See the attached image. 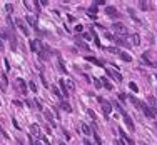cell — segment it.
Wrapping results in <instances>:
<instances>
[{
    "label": "cell",
    "instance_id": "cell-18",
    "mask_svg": "<svg viewBox=\"0 0 157 145\" xmlns=\"http://www.w3.org/2000/svg\"><path fill=\"white\" fill-rule=\"evenodd\" d=\"M85 58H87L89 62H92V64H95V65H102V62H100V60H97L95 57H85Z\"/></svg>",
    "mask_w": 157,
    "mask_h": 145
},
{
    "label": "cell",
    "instance_id": "cell-8",
    "mask_svg": "<svg viewBox=\"0 0 157 145\" xmlns=\"http://www.w3.org/2000/svg\"><path fill=\"white\" fill-rule=\"evenodd\" d=\"M119 133H120L122 140H125V142H127V143H129V145H134V140H132V138H130V137H127V135H125V132H124V130H122V129H119Z\"/></svg>",
    "mask_w": 157,
    "mask_h": 145
},
{
    "label": "cell",
    "instance_id": "cell-26",
    "mask_svg": "<svg viewBox=\"0 0 157 145\" xmlns=\"http://www.w3.org/2000/svg\"><path fill=\"white\" fill-rule=\"evenodd\" d=\"M94 138H95V142H97V145H102V138L97 135V133H94Z\"/></svg>",
    "mask_w": 157,
    "mask_h": 145
},
{
    "label": "cell",
    "instance_id": "cell-21",
    "mask_svg": "<svg viewBox=\"0 0 157 145\" xmlns=\"http://www.w3.org/2000/svg\"><path fill=\"white\" fill-rule=\"evenodd\" d=\"M62 109H64L65 112H72V107H70L67 102H62Z\"/></svg>",
    "mask_w": 157,
    "mask_h": 145
},
{
    "label": "cell",
    "instance_id": "cell-31",
    "mask_svg": "<svg viewBox=\"0 0 157 145\" xmlns=\"http://www.w3.org/2000/svg\"><path fill=\"white\" fill-rule=\"evenodd\" d=\"M44 113H45V118H47L48 122H52V115H50V113H48L47 110H44Z\"/></svg>",
    "mask_w": 157,
    "mask_h": 145
},
{
    "label": "cell",
    "instance_id": "cell-1",
    "mask_svg": "<svg viewBox=\"0 0 157 145\" xmlns=\"http://www.w3.org/2000/svg\"><path fill=\"white\" fill-rule=\"evenodd\" d=\"M142 112L145 113V117H149V118H155V115H157V112H155V109L154 107H147V105H142Z\"/></svg>",
    "mask_w": 157,
    "mask_h": 145
},
{
    "label": "cell",
    "instance_id": "cell-23",
    "mask_svg": "<svg viewBox=\"0 0 157 145\" xmlns=\"http://www.w3.org/2000/svg\"><path fill=\"white\" fill-rule=\"evenodd\" d=\"M87 12H89V15H94V17H95V13H97V5H94V7H90L89 10H87Z\"/></svg>",
    "mask_w": 157,
    "mask_h": 145
},
{
    "label": "cell",
    "instance_id": "cell-37",
    "mask_svg": "<svg viewBox=\"0 0 157 145\" xmlns=\"http://www.w3.org/2000/svg\"><path fill=\"white\" fill-rule=\"evenodd\" d=\"M5 8H7V12H12V4H7V5H5Z\"/></svg>",
    "mask_w": 157,
    "mask_h": 145
},
{
    "label": "cell",
    "instance_id": "cell-41",
    "mask_svg": "<svg viewBox=\"0 0 157 145\" xmlns=\"http://www.w3.org/2000/svg\"><path fill=\"white\" fill-rule=\"evenodd\" d=\"M84 145H92V143H90L89 140H85V143H84Z\"/></svg>",
    "mask_w": 157,
    "mask_h": 145
},
{
    "label": "cell",
    "instance_id": "cell-34",
    "mask_svg": "<svg viewBox=\"0 0 157 145\" xmlns=\"http://www.w3.org/2000/svg\"><path fill=\"white\" fill-rule=\"evenodd\" d=\"M84 38L85 40H90L92 38V33H84Z\"/></svg>",
    "mask_w": 157,
    "mask_h": 145
},
{
    "label": "cell",
    "instance_id": "cell-36",
    "mask_svg": "<svg viewBox=\"0 0 157 145\" xmlns=\"http://www.w3.org/2000/svg\"><path fill=\"white\" fill-rule=\"evenodd\" d=\"M42 140H44V143H45V145H50V140H48L47 137H42Z\"/></svg>",
    "mask_w": 157,
    "mask_h": 145
},
{
    "label": "cell",
    "instance_id": "cell-29",
    "mask_svg": "<svg viewBox=\"0 0 157 145\" xmlns=\"http://www.w3.org/2000/svg\"><path fill=\"white\" fill-rule=\"evenodd\" d=\"M52 92H54V93H55V95H57V97H60V92H59V89H57L55 85H52Z\"/></svg>",
    "mask_w": 157,
    "mask_h": 145
},
{
    "label": "cell",
    "instance_id": "cell-3",
    "mask_svg": "<svg viewBox=\"0 0 157 145\" xmlns=\"http://www.w3.org/2000/svg\"><path fill=\"white\" fill-rule=\"evenodd\" d=\"M105 13H107V15H110V17H120L119 15V12H117V8L115 7H112V5H109V7H105Z\"/></svg>",
    "mask_w": 157,
    "mask_h": 145
},
{
    "label": "cell",
    "instance_id": "cell-42",
    "mask_svg": "<svg viewBox=\"0 0 157 145\" xmlns=\"http://www.w3.org/2000/svg\"><path fill=\"white\" fill-rule=\"evenodd\" d=\"M141 145H145V142H141Z\"/></svg>",
    "mask_w": 157,
    "mask_h": 145
},
{
    "label": "cell",
    "instance_id": "cell-16",
    "mask_svg": "<svg viewBox=\"0 0 157 145\" xmlns=\"http://www.w3.org/2000/svg\"><path fill=\"white\" fill-rule=\"evenodd\" d=\"M77 47H80L82 50H89V45L85 44V42H82V40H77Z\"/></svg>",
    "mask_w": 157,
    "mask_h": 145
},
{
    "label": "cell",
    "instance_id": "cell-10",
    "mask_svg": "<svg viewBox=\"0 0 157 145\" xmlns=\"http://www.w3.org/2000/svg\"><path fill=\"white\" fill-rule=\"evenodd\" d=\"M59 85H60V89H62V95L68 97V90H67V87H65V80H60V82H59Z\"/></svg>",
    "mask_w": 157,
    "mask_h": 145
},
{
    "label": "cell",
    "instance_id": "cell-6",
    "mask_svg": "<svg viewBox=\"0 0 157 145\" xmlns=\"http://www.w3.org/2000/svg\"><path fill=\"white\" fill-rule=\"evenodd\" d=\"M124 122L127 123V127H129V129L134 132V129H135V127H134V122H132V118H130V115H127V113H125V115H124Z\"/></svg>",
    "mask_w": 157,
    "mask_h": 145
},
{
    "label": "cell",
    "instance_id": "cell-28",
    "mask_svg": "<svg viewBox=\"0 0 157 145\" xmlns=\"http://www.w3.org/2000/svg\"><path fill=\"white\" fill-rule=\"evenodd\" d=\"M67 87H68L70 90H74V89H75V85H74V82H72V80H67Z\"/></svg>",
    "mask_w": 157,
    "mask_h": 145
},
{
    "label": "cell",
    "instance_id": "cell-25",
    "mask_svg": "<svg viewBox=\"0 0 157 145\" xmlns=\"http://www.w3.org/2000/svg\"><path fill=\"white\" fill-rule=\"evenodd\" d=\"M129 89L132 90V92H139V87H137V85L134 84V82H130V84H129Z\"/></svg>",
    "mask_w": 157,
    "mask_h": 145
},
{
    "label": "cell",
    "instance_id": "cell-30",
    "mask_svg": "<svg viewBox=\"0 0 157 145\" xmlns=\"http://www.w3.org/2000/svg\"><path fill=\"white\" fill-rule=\"evenodd\" d=\"M30 143H32V145H42V143H40V142H37V140H35V138H33V137H32V135H30Z\"/></svg>",
    "mask_w": 157,
    "mask_h": 145
},
{
    "label": "cell",
    "instance_id": "cell-24",
    "mask_svg": "<svg viewBox=\"0 0 157 145\" xmlns=\"http://www.w3.org/2000/svg\"><path fill=\"white\" fill-rule=\"evenodd\" d=\"M94 85H95V89H102V80H99V78H94Z\"/></svg>",
    "mask_w": 157,
    "mask_h": 145
},
{
    "label": "cell",
    "instance_id": "cell-14",
    "mask_svg": "<svg viewBox=\"0 0 157 145\" xmlns=\"http://www.w3.org/2000/svg\"><path fill=\"white\" fill-rule=\"evenodd\" d=\"M130 38H132L134 45H141V37H139V33H134V35L130 37Z\"/></svg>",
    "mask_w": 157,
    "mask_h": 145
},
{
    "label": "cell",
    "instance_id": "cell-7",
    "mask_svg": "<svg viewBox=\"0 0 157 145\" xmlns=\"http://www.w3.org/2000/svg\"><path fill=\"white\" fill-rule=\"evenodd\" d=\"M25 20H27L28 24H30V25L33 27V30H37V32H39V25H37V20L33 18V17H30V15H28V17H25Z\"/></svg>",
    "mask_w": 157,
    "mask_h": 145
},
{
    "label": "cell",
    "instance_id": "cell-35",
    "mask_svg": "<svg viewBox=\"0 0 157 145\" xmlns=\"http://www.w3.org/2000/svg\"><path fill=\"white\" fill-rule=\"evenodd\" d=\"M0 135H2V137H4V138H8V135H7V133L4 132V130H2V127H0Z\"/></svg>",
    "mask_w": 157,
    "mask_h": 145
},
{
    "label": "cell",
    "instance_id": "cell-39",
    "mask_svg": "<svg viewBox=\"0 0 157 145\" xmlns=\"http://www.w3.org/2000/svg\"><path fill=\"white\" fill-rule=\"evenodd\" d=\"M39 4H40L42 7H45V5H48V2H47V0H40V2H39Z\"/></svg>",
    "mask_w": 157,
    "mask_h": 145
},
{
    "label": "cell",
    "instance_id": "cell-27",
    "mask_svg": "<svg viewBox=\"0 0 157 145\" xmlns=\"http://www.w3.org/2000/svg\"><path fill=\"white\" fill-rule=\"evenodd\" d=\"M28 84H30V85H28V87H30V90H32V92H37V85L33 84V82H28Z\"/></svg>",
    "mask_w": 157,
    "mask_h": 145
},
{
    "label": "cell",
    "instance_id": "cell-13",
    "mask_svg": "<svg viewBox=\"0 0 157 145\" xmlns=\"http://www.w3.org/2000/svg\"><path fill=\"white\" fill-rule=\"evenodd\" d=\"M112 28L115 30L117 33H119V32H124V30H125V27H124L122 24H114V25H112Z\"/></svg>",
    "mask_w": 157,
    "mask_h": 145
},
{
    "label": "cell",
    "instance_id": "cell-11",
    "mask_svg": "<svg viewBox=\"0 0 157 145\" xmlns=\"http://www.w3.org/2000/svg\"><path fill=\"white\" fill-rule=\"evenodd\" d=\"M119 57H120L124 62H130V60H132V57H130L127 52H119Z\"/></svg>",
    "mask_w": 157,
    "mask_h": 145
},
{
    "label": "cell",
    "instance_id": "cell-33",
    "mask_svg": "<svg viewBox=\"0 0 157 145\" xmlns=\"http://www.w3.org/2000/svg\"><path fill=\"white\" fill-rule=\"evenodd\" d=\"M141 8H142V10H147L149 7H147V4H145V2H141Z\"/></svg>",
    "mask_w": 157,
    "mask_h": 145
},
{
    "label": "cell",
    "instance_id": "cell-5",
    "mask_svg": "<svg viewBox=\"0 0 157 145\" xmlns=\"http://www.w3.org/2000/svg\"><path fill=\"white\" fill-rule=\"evenodd\" d=\"M105 72L109 73V75L112 77V78H114L115 82H122V75H120L119 72H114V70H107V69H105Z\"/></svg>",
    "mask_w": 157,
    "mask_h": 145
},
{
    "label": "cell",
    "instance_id": "cell-43",
    "mask_svg": "<svg viewBox=\"0 0 157 145\" xmlns=\"http://www.w3.org/2000/svg\"><path fill=\"white\" fill-rule=\"evenodd\" d=\"M62 145H65V143H62Z\"/></svg>",
    "mask_w": 157,
    "mask_h": 145
},
{
    "label": "cell",
    "instance_id": "cell-12",
    "mask_svg": "<svg viewBox=\"0 0 157 145\" xmlns=\"http://www.w3.org/2000/svg\"><path fill=\"white\" fill-rule=\"evenodd\" d=\"M130 102H132V105L135 107V109H142V105H144L142 102H139V100H137L135 97H130Z\"/></svg>",
    "mask_w": 157,
    "mask_h": 145
},
{
    "label": "cell",
    "instance_id": "cell-38",
    "mask_svg": "<svg viewBox=\"0 0 157 145\" xmlns=\"http://www.w3.org/2000/svg\"><path fill=\"white\" fill-rule=\"evenodd\" d=\"M119 98H120V100H125V98H127V95H125V93H119Z\"/></svg>",
    "mask_w": 157,
    "mask_h": 145
},
{
    "label": "cell",
    "instance_id": "cell-15",
    "mask_svg": "<svg viewBox=\"0 0 157 145\" xmlns=\"http://www.w3.org/2000/svg\"><path fill=\"white\" fill-rule=\"evenodd\" d=\"M17 84H19V87L22 89V92H27V87H25V82L22 80V78H17Z\"/></svg>",
    "mask_w": 157,
    "mask_h": 145
},
{
    "label": "cell",
    "instance_id": "cell-9",
    "mask_svg": "<svg viewBox=\"0 0 157 145\" xmlns=\"http://www.w3.org/2000/svg\"><path fill=\"white\" fill-rule=\"evenodd\" d=\"M39 48H40V42H39V40H32V42H30V50H32V52H39Z\"/></svg>",
    "mask_w": 157,
    "mask_h": 145
},
{
    "label": "cell",
    "instance_id": "cell-22",
    "mask_svg": "<svg viewBox=\"0 0 157 145\" xmlns=\"http://www.w3.org/2000/svg\"><path fill=\"white\" fill-rule=\"evenodd\" d=\"M102 84L105 85V89H107V90H112V84H110L109 80H105V78H102Z\"/></svg>",
    "mask_w": 157,
    "mask_h": 145
},
{
    "label": "cell",
    "instance_id": "cell-40",
    "mask_svg": "<svg viewBox=\"0 0 157 145\" xmlns=\"http://www.w3.org/2000/svg\"><path fill=\"white\" fill-rule=\"evenodd\" d=\"M105 4V0H97L95 2V5H104Z\"/></svg>",
    "mask_w": 157,
    "mask_h": 145
},
{
    "label": "cell",
    "instance_id": "cell-19",
    "mask_svg": "<svg viewBox=\"0 0 157 145\" xmlns=\"http://www.w3.org/2000/svg\"><path fill=\"white\" fill-rule=\"evenodd\" d=\"M59 69H60V72L67 73V70H65V65H64V60H62L60 57H59Z\"/></svg>",
    "mask_w": 157,
    "mask_h": 145
},
{
    "label": "cell",
    "instance_id": "cell-32",
    "mask_svg": "<svg viewBox=\"0 0 157 145\" xmlns=\"http://www.w3.org/2000/svg\"><path fill=\"white\" fill-rule=\"evenodd\" d=\"M74 30H75V32H82V30H84V27H82V25L79 24V25H77L75 28H74Z\"/></svg>",
    "mask_w": 157,
    "mask_h": 145
},
{
    "label": "cell",
    "instance_id": "cell-4",
    "mask_svg": "<svg viewBox=\"0 0 157 145\" xmlns=\"http://www.w3.org/2000/svg\"><path fill=\"white\" fill-rule=\"evenodd\" d=\"M102 110H104V115L105 117H109L110 112H112V107H110V103L107 100H104V103H102Z\"/></svg>",
    "mask_w": 157,
    "mask_h": 145
},
{
    "label": "cell",
    "instance_id": "cell-2",
    "mask_svg": "<svg viewBox=\"0 0 157 145\" xmlns=\"http://www.w3.org/2000/svg\"><path fill=\"white\" fill-rule=\"evenodd\" d=\"M15 25L19 27V30H20L22 33H25V35H28V28H27V25H25V22L22 20V18H17V20H15Z\"/></svg>",
    "mask_w": 157,
    "mask_h": 145
},
{
    "label": "cell",
    "instance_id": "cell-17",
    "mask_svg": "<svg viewBox=\"0 0 157 145\" xmlns=\"http://www.w3.org/2000/svg\"><path fill=\"white\" fill-rule=\"evenodd\" d=\"M80 129H82V132H84L85 135H90V127H89L87 123H82V127H80Z\"/></svg>",
    "mask_w": 157,
    "mask_h": 145
},
{
    "label": "cell",
    "instance_id": "cell-20",
    "mask_svg": "<svg viewBox=\"0 0 157 145\" xmlns=\"http://www.w3.org/2000/svg\"><path fill=\"white\" fill-rule=\"evenodd\" d=\"M105 50H107V52H110V53H117V55H119V52H120L117 47H107Z\"/></svg>",
    "mask_w": 157,
    "mask_h": 145
}]
</instances>
